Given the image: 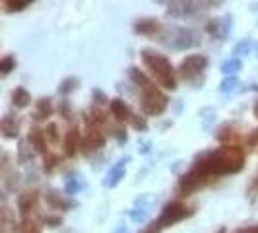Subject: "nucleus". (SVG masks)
I'll return each instance as SVG.
<instances>
[{
    "label": "nucleus",
    "mask_w": 258,
    "mask_h": 233,
    "mask_svg": "<svg viewBox=\"0 0 258 233\" xmlns=\"http://www.w3.org/2000/svg\"><path fill=\"white\" fill-rule=\"evenodd\" d=\"M161 229H163V227H161L157 221H154V223H150V225H148V227H146L142 233H159Z\"/></svg>",
    "instance_id": "72a5a7b5"
},
{
    "label": "nucleus",
    "mask_w": 258,
    "mask_h": 233,
    "mask_svg": "<svg viewBox=\"0 0 258 233\" xmlns=\"http://www.w3.org/2000/svg\"><path fill=\"white\" fill-rule=\"evenodd\" d=\"M231 22L233 18L227 14V16H223V18H216V20H210L206 24V31L212 35V37H218V39H223L229 35V29H231Z\"/></svg>",
    "instance_id": "9d476101"
},
{
    "label": "nucleus",
    "mask_w": 258,
    "mask_h": 233,
    "mask_svg": "<svg viewBox=\"0 0 258 233\" xmlns=\"http://www.w3.org/2000/svg\"><path fill=\"white\" fill-rule=\"evenodd\" d=\"M256 187H258V177H256Z\"/></svg>",
    "instance_id": "ea45409f"
},
{
    "label": "nucleus",
    "mask_w": 258,
    "mask_h": 233,
    "mask_svg": "<svg viewBox=\"0 0 258 233\" xmlns=\"http://www.w3.org/2000/svg\"><path fill=\"white\" fill-rule=\"evenodd\" d=\"M252 49H256V47H254V43H252L250 39H243L241 43H237V45H235V49H233V56H235V59H241V56L248 54Z\"/></svg>",
    "instance_id": "b1692460"
},
{
    "label": "nucleus",
    "mask_w": 258,
    "mask_h": 233,
    "mask_svg": "<svg viewBox=\"0 0 258 233\" xmlns=\"http://www.w3.org/2000/svg\"><path fill=\"white\" fill-rule=\"evenodd\" d=\"M111 113L115 116L118 123H126L130 127H134L136 130H146L148 129V123H146V119L144 116H138L132 109H130L128 105L124 103L122 99H111Z\"/></svg>",
    "instance_id": "39448f33"
},
{
    "label": "nucleus",
    "mask_w": 258,
    "mask_h": 233,
    "mask_svg": "<svg viewBox=\"0 0 258 233\" xmlns=\"http://www.w3.org/2000/svg\"><path fill=\"white\" fill-rule=\"evenodd\" d=\"M33 2L31 0H18V2H4V8H6V12H22L24 8H27V6H31Z\"/></svg>",
    "instance_id": "cd10ccee"
},
{
    "label": "nucleus",
    "mask_w": 258,
    "mask_h": 233,
    "mask_svg": "<svg viewBox=\"0 0 258 233\" xmlns=\"http://www.w3.org/2000/svg\"><path fill=\"white\" fill-rule=\"evenodd\" d=\"M84 187H86V183L82 179V175H72V177H68V181H66V193L76 194L78 191H82Z\"/></svg>",
    "instance_id": "393cba45"
},
{
    "label": "nucleus",
    "mask_w": 258,
    "mask_h": 233,
    "mask_svg": "<svg viewBox=\"0 0 258 233\" xmlns=\"http://www.w3.org/2000/svg\"><path fill=\"white\" fill-rule=\"evenodd\" d=\"M235 233H258V225H246L243 229H239V231Z\"/></svg>",
    "instance_id": "f704fd0d"
},
{
    "label": "nucleus",
    "mask_w": 258,
    "mask_h": 233,
    "mask_svg": "<svg viewBox=\"0 0 258 233\" xmlns=\"http://www.w3.org/2000/svg\"><path fill=\"white\" fill-rule=\"evenodd\" d=\"M192 214H194L192 208H188L186 204H182V202H169L167 206L161 210V214L157 218V223L161 227H171V225H175L179 221L190 218Z\"/></svg>",
    "instance_id": "423d86ee"
},
{
    "label": "nucleus",
    "mask_w": 258,
    "mask_h": 233,
    "mask_svg": "<svg viewBox=\"0 0 258 233\" xmlns=\"http://www.w3.org/2000/svg\"><path fill=\"white\" fill-rule=\"evenodd\" d=\"M241 68H243L241 59H235V56H231L229 61H225V63L221 65V72H223L225 76H233V74H237Z\"/></svg>",
    "instance_id": "5701e85b"
},
{
    "label": "nucleus",
    "mask_w": 258,
    "mask_h": 233,
    "mask_svg": "<svg viewBox=\"0 0 258 233\" xmlns=\"http://www.w3.org/2000/svg\"><path fill=\"white\" fill-rule=\"evenodd\" d=\"M47 223H52V227H56L58 223H60V218H45Z\"/></svg>",
    "instance_id": "c9c22d12"
},
{
    "label": "nucleus",
    "mask_w": 258,
    "mask_h": 233,
    "mask_svg": "<svg viewBox=\"0 0 258 233\" xmlns=\"http://www.w3.org/2000/svg\"><path fill=\"white\" fill-rule=\"evenodd\" d=\"M128 76H130V80L138 86V90H140V105H142L144 115H148V116L163 115L169 105L167 95L159 90L154 82L144 74L142 70H138V68H134V66L128 70Z\"/></svg>",
    "instance_id": "f03ea898"
},
{
    "label": "nucleus",
    "mask_w": 258,
    "mask_h": 233,
    "mask_svg": "<svg viewBox=\"0 0 258 233\" xmlns=\"http://www.w3.org/2000/svg\"><path fill=\"white\" fill-rule=\"evenodd\" d=\"M239 136V132H237V127L235 125H223L218 132V138H220L221 142H227V140H233V138H237Z\"/></svg>",
    "instance_id": "a878e982"
},
{
    "label": "nucleus",
    "mask_w": 258,
    "mask_h": 233,
    "mask_svg": "<svg viewBox=\"0 0 258 233\" xmlns=\"http://www.w3.org/2000/svg\"><path fill=\"white\" fill-rule=\"evenodd\" d=\"M154 202H155L154 194H142V196L136 200L134 208L130 210V220L136 221V223H142V221H146V220H148V216H150V212H152Z\"/></svg>",
    "instance_id": "6e6552de"
},
{
    "label": "nucleus",
    "mask_w": 258,
    "mask_h": 233,
    "mask_svg": "<svg viewBox=\"0 0 258 233\" xmlns=\"http://www.w3.org/2000/svg\"><path fill=\"white\" fill-rule=\"evenodd\" d=\"M254 51H256V56H258V45H256V49H254Z\"/></svg>",
    "instance_id": "58836bf2"
},
{
    "label": "nucleus",
    "mask_w": 258,
    "mask_h": 233,
    "mask_svg": "<svg viewBox=\"0 0 258 233\" xmlns=\"http://www.w3.org/2000/svg\"><path fill=\"white\" fill-rule=\"evenodd\" d=\"M105 134L99 129H88L86 136L82 138V150L84 154H91V152H97L105 146Z\"/></svg>",
    "instance_id": "1a4fd4ad"
},
{
    "label": "nucleus",
    "mask_w": 258,
    "mask_h": 233,
    "mask_svg": "<svg viewBox=\"0 0 258 233\" xmlns=\"http://www.w3.org/2000/svg\"><path fill=\"white\" fill-rule=\"evenodd\" d=\"M239 88V80H237V76H227L223 82L220 84V91H223V93H229V91H235Z\"/></svg>",
    "instance_id": "bb28decb"
},
{
    "label": "nucleus",
    "mask_w": 258,
    "mask_h": 233,
    "mask_svg": "<svg viewBox=\"0 0 258 233\" xmlns=\"http://www.w3.org/2000/svg\"><path fill=\"white\" fill-rule=\"evenodd\" d=\"M45 200H47V204L54 210H70V208L76 206V202L74 200H70V198H66L62 194H58L56 191H49V193L45 194Z\"/></svg>",
    "instance_id": "dca6fc26"
},
{
    "label": "nucleus",
    "mask_w": 258,
    "mask_h": 233,
    "mask_svg": "<svg viewBox=\"0 0 258 233\" xmlns=\"http://www.w3.org/2000/svg\"><path fill=\"white\" fill-rule=\"evenodd\" d=\"M86 123H88V129H101V127L107 125V116L99 109H91L88 116H86Z\"/></svg>",
    "instance_id": "6ab92c4d"
},
{
    "label": "nucleus",
    "mask_w": 258,
    "mask_h": 233,
    "mask_svg": "<svg viewBox=\"0 0 258 233\" xmlns=\"http://www.w3.org/2000/svg\"><path fill=\"white\" fill-rule=\"evenodd\" d=\"M0 130L6 138H16L18 132H20V121L12 115H4L2 116V123H0Z\"/></svg>",
    "instance_id": "a211bd4d"
},
{
    "label": "nucleus",
    "mask_w": 258,
    "mask_h": 233,
    "mask_svg": "<svg viewBox=\"0 0 258 233\" xmlns=\"http://www.w3.org/2000/svg\"><path fill=\"white\" fill-rule=\"evenodd\" d=\"M80 146H82L80 130H78V127H72L64 134V154L68 157H74L78 154V150H80Z\"/></svg>",
    "instance_id": "ddd939ff"
},
{
    "label": "nucleus",
    "mask_w": 258,
    "mask_h": 233,
    "mask_svg": "<svg viewBox=\"0 0 258 233\" xmlns=\"http://www.w3.org/2000/svg\"><path fill=\"white\" fill-rule=\"evenodd\" d=\"M200 6H204V4H200V2H173V4H169L167 14L173 18H186V16L200 12L202 10Z\"/></svg>",
    "instance_id": "f8f14e48"
},
{
    "label": "nucleus",
    "mask_w": 258,
    "mask_h": 233,
    "mask_svg": "<svg viewBox=\"0 0 258 233\" xmlns=\"http://www.w3.org/2000/svg\"><path fill=\"white\" fill-rule=\"evenodd\" d=\"M45 136H47V140H51V142H58V129H56V125H49L47 129H45Z\"/></svg>",
    "instance_id": "2f4dec72"
},
{
    "label": "nucleus",
    "mask_w": 258,
    "mask_h": 233,
    "mask_svg": "<svg viewBox=\"0 0 258 233\" xmlns=\"http://www.w3.org/2000/svg\"><path fill=\"white\" fill-rule=\"evenodd\" d=\"M37 200H39L37 191H26L24 194H20V198H18V210H20V214L27 216L33 208L37 206Z\"/></svg>",
    "instance_id": "2eb2a0df"
},
{
    "label": "nucleus",
    "mask_w": 258,
    "mask_h": 233,
    "mask_svg": "<svg viewBox=\"0 0 258 233\" xmlns=\"http://www.w3.org/2000/svg\"><path fill=\"white\" fill-rule=\"evenodd\" d=\"M169 39L171 41H169L167 45L171 49H175V51H186V49H192L196 45H200L198 33L192 31V29H188V27H177V29H173Z\"/></svg>",
    "instance_id": "0eeeda50"
},
{
    "label": "nucleus",
    "mask_w": 258,
    "mask_h": 233,
    "mask_svg": "<svg viewBox=\"0 0 258 233\" xmlns=\"http://www.w3.org/2000/svg\"><path fill=\"white\" fill-rule=\"evenodd\" d=\"M27 142L31 144V148L39 152V154H49L47 152V136H45V130L41 129H31L27 134Z\"/></svg>",
    "instance_id": "f3484780"
},
{
    "label": "nucleus",
    "mask_w": 258,
    "mask_h": 233,
    "mask_svg": "<svg viewBox=\"0 0 258 233\" xmlns=\"http://www.w3.org/2000/svg\"><path fill=\"white\" fill-rule=\"evenodd\" d=\"M52 115V103L51 99H39L37 101V109H35V119L37 121H43V119H47V116Z\"/></svg>",
    "instance_id": "4be33fe9"
},
{
    "label": "nucleus",
    "mask_w": 258,
    "mask_h": 233,
    "mask_svg": "<svg viewBox=\"0 0 258 233\" xmlns=\"http://www.w3.org/2000/svg\"><path fill=\"white\" fill-rule=\"evenodd\" d=\"M60 115L64 116V119H70V116H72V111H70V103H68V101H62V103H60Z\"/></svg>",
    "instance_id": "473e14b6"
},
{
    "label": "nucleus",
    "mask_w": 258,
    "mask_h": 233,
    "mask_svg": "<svg viewBox=\"0 0 258 233\" xmlns=\"http://www.w3.org/2000/svg\"><path fill=\"white\" fill-rule=\"evenodd\" d=\"M130 161V157H122V159H118L113 167L109 169V173H107V177H105L103 185L105 187H109V189H113L116 187L118 183L124 179V175H126V163Z\"/></svg>",
    "instance_id": "9b49d317"
},
{
    "label": "nucleus",
    "mask_w": 258,
    "mask_h": 233,
    "mask_svg": "<svg viewBox=\"0 0 258 233\" xmlns=\"http://www.w3.org/2000/svg\"><path fill=\"white\" fill-rule=\"evenodd\" d=\"M134 31L140 33V35H155V33L161 31V24L155 18H142L134 24Z\"/></svg>",
    "instance_id": "4468645a"
},
{
    "label": "nucleus",
    "mask_w": 258,
    "mask_h": 233,
    "mask_svg": "<svg viewBox=\"0 0 258 233\" xmlns=\"http://www.w3.org/2000/svg\"><path fill=\"white\" fill-rule=\"evenodd\" d=\"M254 140H258V129L254 130V134H252V142H254Z\"/></svg>",
    "instance_id": "e433bc0d"
},
{
    "label": "nucleus",
    "mask_w": 258,
    "mask_h": 233,
    "mask_svg": "<svg viewBox=\"0 0 258 233\" xmlns=\"http://www.w3.org/2000/svg\"><path fill=\"white\" fill-rule=\"evenodd\" d=\"M78 84H80V82H78V78H66V80H62V82H60V88H58V90H60V93H70V91H74L78 88Z\"/></svg>",
    "instance_id": "c756f323"
},
{
    "label": "nucleus",
    "mask_w": 258,
    "mask_h": 233,
    "mask_svg": "<svg viewBox=\"0 0 258 233\" xmlns=\"http://www.w3.org/2000/svg\"><path fill=\"white\" fill-rule=\"evenodd\" d=\"M58 165V155H52V154H47L45 155V161H43V169L47 171V173H51L54 171Z\"/></svg>",
    "instance_id": "7c9ffc66"
},
{
    "label": "nucleus",
    "mask_w": 258,
    "mask_h": 233,
    "mask_svg": "<svg viewBox=\"0 0 258 233\" xmlns=\"http://www.w3.org/2000/svg\"><path fill=\"white\" fill-rule=\"evenodd\" d=\"M254 116L258 119V101H256V105H254Z\"/></svg>",
    "instance_id": "4c0bfd02"
},
{
    "label": "nucleus",
    "mask_w": 258,
    "mask_h": 233,
    "mask_svg": "<svg viewBox=\"0 0 258 233\" xmlns=\"http://www.w3.org/2000/svg\"><path fill=\"white\" fill-rule=\"evenodd\" d=\"M14 68H16V59H14L12 54H6L2 61H0V72L6 76V74H10Z\"/></svg>",
    "instance_id": "c85d7f7f"
},
{
    "label": "nucleus",
    "mask_w": 258,
    "mask_h": 233,
    "mask_svg": "<svg viewBox=\"0 0 258 233\" xmlns=\"http://www.w3.org/2000/svg\"><path fill=\"white\" fill-rule=\"evenodd\" d=\"M208 56L206 54H190L186 59L181 61V66H179V76L184 80V82H190V84H198L200 78L204 80V72L208 68Z\"/></svg>",
    "instance_id": "20e7f679"
},
{
    "label": "nucleus",
    "mask_w": 258,
    "mask_h": 233,
    "mask_svg": "<svg viewBox=\"0 0 258 233\" xmlns=\"http://www.w3.org/2000/svg\"><path fill=\"white\" fill-rule=\"evenodd\" d=\"M206 181L212 177H223L239 173L245 167V150L237 144H225L212 152H204L196 157L192 165Z\"/></svg>",
    "instance_id": "f257e3e1"
},
{
    "label": "nucleus",
    "mask_w": 258,
    "mask_h": 233,
    "mask_svg": "<svg viewBox=\"0 0 258 233\" xmlns=\"http://www.w3.org/2000/svg\"><path fill=\"white\" fill-rule=\"evenodd\" d=\"M12 103L18 107V109H24L31 103V93L26 90V88H16L12 91Z\"/></svg>",
    "instance_id": "aec40b11"
},
{
    "label": "nucleus",
    "mask_w": 258,
    "mask_h": 233,
    "mask_svg": "<svg viewBox=\"0 0 258 233\" xmlns=\"http://www.w3.org/2000/svg\"><path fill=\"white\" fill-rule=\"evenodd\" d=\"M144 66L150 70V74L155 78V82L165 88V90H175L177 88V76H175V70L173 65L169 63V59L165 54L152 49H142L140 51Z\"/></svg>",
    "instance_id": "7ed1b4c3"
},
{
    "label": "nucleus",
    "mask_w": 258,
    "mask_h": 233,
    "mask_svg": "<svg viewBox=\"0 0 258 233\" xmlns=\"http://www.w3.org/2000/svg\"><path fill=\"white\" fill-rule=\"evenodd\" d=\"M14 233H43V231H41V225H39L37 221L24 218V220L14 227Z\"/></svg>",
    "instance_id": "412c9836"
}]
</instances>
